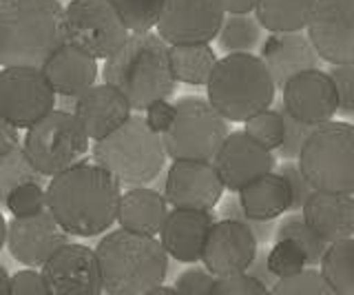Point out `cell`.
Listing matches in <instances>:
<instances>
[{
  "instance_id": "484cf974",
  "label": "cell",
  "mask_w": 354,
  "mask_h": 295,
  "mask_svg": "<svg viewBox=\"0 0 354 295\" xmlns=\"http://www.w3.org/2000/svg\"><path fill=\"white\" fill-rule=\"evenodd\" d=\"M243 213L257 222H274L277 217L292 211L290 182L279 171H272L237 193Z\"/></svg>"
},
{
  "instance_id": "bcb514c9",
  "label": "cell",
  "mask_w": 354,
  "mask_h": 295,
  "mask_svg": "<svg viewBox=\"0 0 354 295\" xmlns=\"http://www.w3.org/2000/svg\"><path fill=\"white\" fill-rule=\"evenodd\" d=\"M248 273L252 278H257L261 280L266 287H274L277 282H279V278H274L272 276V271L268 269V253H257V260L252 262V267L248 269Z\"/></svg>"
},
{
  "instance_id": "f546056e",
  "label": "cell",
  "mask_w": 354,
  "mask_h": 295,
  "mask_svg": "<svg viewBox=\"0 0 354 295\" xmlns=\"http://www.w3.org/2000/svg\"><path fill=\"white\" fill-rule=\"evenodd\" d=\"M261 23L250 14H226L217 36V45L224 53H252L261 42Z\"/></svg>"
},
{
  "instance_id": "e0dca14e",
  "label": "cell",
  "mask_w": 354,
  "mask_h": 295,
  "mask_svg": "<svg viewBox=\"0 0 354 295\" xmlns=\"http://www.w3.org/2000/svg\"><path fill=\"white\" fill-rule=\"evenodd\" d=\"M281 107L299 123L319 127L339 114V91L328 71L308 69L283 84Z\"/></svg>"
},
{
  "instance_id": "52a82bcc",
  "label": "cell",
  "mask_w": 354,
  "mask_h": 295,
  "mask_svg": "<svg viewBox=\"0 0 354 295\" xmlns=\"http://www.w3.org/2000/svg\"><path fill=\"white\" fill-rule=\"evenodd\" d=\"M299 169L315 191L354 195V125L330 120L315 127L299 156Z\"/></svg>"
},
{
  "instance_id": "5bb4252c",
  "label": "cell",
  "mask_w": 354,
  "mask_h": 295,
  "mask_svg": "<svg viewBox=\"0 0 354 295\" xmlns=\"http://www.w3.org/2000/svg\"><path fill=\"white\" fill-rule=\"evenodd\" d=\"M69 244V233L47 209L29 217H11L7 222V240L11 258L31 269H42L58 251Z\"/></svg>"
},
{
  "instance_id": "30bf717a",
  "label": "cell",
  "mask_w": 354,
  "mask_h": 295,
  "mask_svg": "<svg viewBox=\"0 0 354 295\" xmlns=\"http://www.w3.org/2000/svg\"><path fill=\"white\" fill-rule=\"evenodd\" d=\"M64 42L93 58H111L129 40L131 31L111 0H71L64 7Z\"/></svg>"
},
{
  "instance_id": "60d3db41",
  "label": "cell",
  "mask_w": 354,
  "mask_h": 295,
  "mask_svg": "<svg viewBox=\"0 0 354 295\" xmlns=\"http://www.w3.org/2000/svg\"><path fill=\"white\" fill-rule=\"evenodd\" d=\"M215 276L206 267H191L175 278V291L180 295H210L215 284Z\"/></svg>"
},
{
  "instance_id": "d6986e66",
  "label": "cell",
  "mask_w": 354,
  "mask_h": 295,
  "mask_svg": "<svg viewBox=\"0 0 354 295\" xmlns=\"http://www.w3.org/2000/svg\"><path fill=\"white\" fill-rule=\"evenodd\" d=\"M215 165L226 189L239 193L248 184L272 173L277 160L272 151L261 147L259 142H254L246 131H230L219 154L215 156Z\"/></svg>"
},
{
  "instance_id": "6da1fadb",
  "label": "cell",
  "mask_w": 354,
  "mask_h": 295,
  "mask_svg": "<svg viewBox=\"0 0 354 295\" xmlns=\"http://www.w3.org/2000/svg\"><path fill=\"white\" fill-rule=\"evenodd\" d=\"M47 200L66 233L93 238L118 222L122 182L95 162H80L51 178Z\"/></svg>"
},
{
  "instance_id": "e575fe53",
  "label": "cell",
  "mask_w": 354,
  "mask_h": 295,
  "mask_svg": "<svg viewBox=\"0 0 354 295\" xmlns=\"http://www.w3.org/2000/svg\"><path fill=\"white\" fill-rule=\"evenodd\" d=\"M5 209L14 217H29L38 215L49 209L47 189H42L40 182H27L20 184L14 191H9L3 198Z\"/></svg>"
},
{
  "instance_id": "7a4b0ae2",
  "label": "cell",
  "mask_w": 354,
  "mask_h": 295,
  "mask_svg": "<svg viewBox=\"0 0 354 295\" xmlns=\"http://www.w3.org/2000/svg\"><path fill=\"white\" fill-rule=\"evenodd\" d=\"M102 78L127 100L136 111L158 100H169L177 89V78L171 64V45L160 34H131L113 56L104 60Z\"/></svg>"
},
{
  "instance_id": "4316f807",
  "label": "cell",
  "mask_w": 354,
  "mask_h": 295,
  "mask_svg": "<svg viewBox=\"0 0 354 295\" xmlns=\"http://www.w3.org/2000/svg\"><path fill=\"white\" fill-rule=\"evenodd\" d=\"M317 0H261L254 16L261 27L274 31H304L315 16Z\"/></svg>"
},
{
  "instance_id": "c3c4849f",
  "label": "cell",
  "mask_w": 354,
  "mask_h": 295,
  "mask_svg": "<svg viewBox=\"0 0 354 295\" xmlns=\"http://www.w3.org/2000/svg\"><path fill=\"white\" fill-rule=\"evenodd\" d=\"M0 295H11V276L5 267H0Z\"/></svg>"
},
{
  "instance_id": "f907efd6",
  "label": "cell",
  "mask_w": 354,
  "mask_h": 295,
  "mask_svg": "<svg viewBox=\"0 0 354 295\" xmlns=\"http://www.w3.org/2000/svg\"><path fill=\"white\" fill-rule=\"evenodd\" d=\"M106 295H111V293H106Z\"/></svg>"
},
{
  "instance_id": "8fae6325",
  "label": "cell",
  "mask_w": 354,
  "mask_h": 295,
  "mask_svg": "<svg viewBox=\"0 0 354 295\" xmlns=\"http://www.w3.org/2000/svg\"><path fill=\"white\" fill-rule=\"evenodd\" d=\"M55 89L38 67H3L0 71V120L31 129L55 111Z\"/></svg>"
},
{
  "instance_id": "4dcf8cb0",
  "label": "cell",
  "mask_w": 354,
  "mask_h": 295,
  "mask_svg": "<svg viewBox=\"0 0 354 295\" xmlns=\"http://www.w3.org/2000/svg\"><path fill=\"white\" fill-rule=\"evenodd\" d=\"M274 240H290V242H295L308 256L310 267H319L330 247V242H326V240L306 222V217L301 213L283 215V220L279 222V226H277V231H274Z\"/></svg>"
},
{
  "instance_id": "ba28073f",
  "label": "cell",
  "mask_w": 354,
  "mask_h": 295,
  "mask_svg": "<svg viewBox=\"0 0 354 295\" xmlns=\"http://www.w3.org/2000/svg\"><path fill=\"white\" fill-rule=\"evenodd\" d=\"M88 140L91 138L82 127L80 118L73 111L55 109L27 129L22 149L44 178H53L84 162V156L88 154Z\"/></svg>"
},
{
  "instance_id": "836d02e7",
  "label": "cell",
  "mask_w": 354,
  "mask_h": 295,
  "mask_svg": "<svg viewBox=\"0 0 354 295\" xmlns=\"http://www.w3.org/2000/svg\"><path fill=\"white\" fill-rule=\"evenodd\" d=\"M243 131L254 140L259 142L261 147H266L268 151H274L283 145L286 140V120L281 109H266V111L248 118L243 123Z\"/></svg>"
},
{
  "instance_id": "8d00e7d4",
  "label": "cell",
  "mask_w": 354,
  "mask_h": 295,
  "mask_svg": "<svg viewBox=\"0 0 354 295\" xmlns=\"http://www.w3.org/2000/svg\"><path fill=\"white\" fill-rule=\"evenodd\" d=\"M270 295H339L326 282L319 269H306L295 278H283L270 289Z\"/></svg>"
},
{
  "instance_id": "ac0fdd59",
  "label": "cell",
  "mask_w": 354,
  "mask_h": 295,
  "mask_svg": "<svg viewBox=\"0 0 354 295\" xmlns=\"http://www.w3.org/2000/svg\"><path fill=\"white\" fill-rule=\"evenodd\" d=\"M259 253V240L248 224L224 217L213 224L206 240L202 265L215 278L248 273Z\"/></svg>"
},
{
  "instance_id": "ee69618b",
  "label": "cell",
  "mask_w": 354,
  "mask_h": 295,
  "mask_svg": "<svg viewBox=\"0 0 354 295\" xmlns=\"http://www.w3.org/2000/svg\"><path fill=\"white\" fill-rule=\"evenodd\" d=\"M144 118H147L149 127L155 131V134L164 136L166 131H171V127L177 120V105L169 102V100H158L144 111Z\"/></svg>"
},
{
  "instance_id": "7402d4cb",
  "label": "cell",
  "mask_w": 354,
  "mask_h": 295,
  "mask_svg": "<svg viewBox=\"0 0 354 295\" xmlns=\"http://www.w3.org/2000/svg\"><path fill=\"white\" fill-rule=\"evenodd\" d=\"M215 217L210 211L197 209H173L164 222L160 240L169 256L184 265H197L202 262L206 240Z\"/></svg>"
},
{
  "instance_id": "7c38bea8",
  "label": "cell",
  "mask_w": 354,
  "mask_h": 295,
  "mask_svg": "<svg viewBox=\"0 0 354 295\" xmlns=\"http://www.w3.org/2000/svg\"><path fill=\"white\" fill-rule=\"evenodd\" d=\"M224 20L219 0H166L155 29L169 45H210Z\"/></svg>"
},
{
  "instance_id": "cb8c5ba5",
  "label": "cell",
  "mask_w": 354,
  "mask_h": 295,
  "mask_svg": "<svg viewBox=\"0 0 354 295\" xmlns=\"http://www.w3.org/2000/svg\"><path fill=\"white\" fill-rule=\"evenodd\" d=\"M301 215L330 244L354 235V195L315 191L304 204Z\"/></svg>"
},
{
  "instance_id": "b9f144b4",
  "label": "cell",
  "mask_w": 354,
  "mask_h": 295,
  "mask_svg": "<svg viewBox=\"0 0 354 295\" xmlns=\"http://www.w3.org/2000/svg\"><path fill=\"white\" fill-rule=\"evenodd\" d=\"M279 173H281V176H286L288 182H290V189H292V211H301L304 204L308 202V198L315 193L313 184L308 182V178L304 176V171L299 169V162H297V165H295V162H283V165L279 167Z\"/></svg>"
},
{
  "instance_id": "681fc988",
  "label": "cell",
  "mask_w": 354,
  "mask_h": 295,
  "mask_svg": "<svg viewBox=\"0 0 354 295\" xmlns=\"http://www.w3.org/2000/svg\"><path fill=\"white\" fill-rule=\"evenodd\" d=\"M144 295H180V293L175 291V287H164V284H162V287H155L153 291L144 293Z\"/></svg>"
},
{
  "instance_id": "9c48e42d",
  "label": "cell",
  "mask_w": 354,
  "mask_h": 295,
  "mask_svg": "<svg viewBox=\"0 0 354 295\" xmlns=\"http://www.w3.org/2000/svg\"><path fill=\"white\" fill-rule=\"evenodd\" d=\"M177 105V120L162 136L171 160H215L228 138V120L208 98L184 96Z\"/></svg>"
},
{
  "instance_id": "5b68a950",
  "label": "cell",
  "mask_w": 354,
  "mask_h": 295,
  "mask_svg": "<svg viewBox=\"0 0 354 295\" xmlns=\"http://www.w3.org/2000/svg\"><path fill=\"white\" fill-rule=\"evenodd\" d=\"M274 91L277 82L268 64L254 53H226L206 84L210 105L228 123H246L270 109Z\"/></svg>"
},
{
  "instance_id": "f6af8a7d",
  "label": "cell",
  "mask_w": 354,
  "mask_h": 295,
  "mask_svg": "<svg viewBox=\"0 0 354 295\" xmlns=\"http://www.w3.org/2000/svg\"><path fill=\"white\" fill-rule=\"evenodd\" d=\"M18 147H22L20 129L7 123V120H0V156H7Z\"/></svg>"
},
{
  "instance_id": "ab89813d",
  "label": "cell",
  "mask_w": 354,
  "mask_h": 295,
  "mask_svg": "<svg viewBox=\"0 0 354 295\" xmlns=\"http://www.w3.org/2000/svg\"><path fill=\"white\" fill-rule=\"evenodd\" d=\"M328 73L339 91V114L354 118V64H332Z\"/></svg>"
},
{
  "instance_id": "4fadbf2b",
  "label": "cell",
  "mask_w": 354,
  "mask_h": 295,
  "mask_svg": "<svg viewBox=\"0 0 354 295\" xmlns=\"http://www.w3.org/2000/svg\"><path fill=\"white\" fill-rule=\"evenodd\" d=\"M224 191L215 160H173L166 173L164 195L173 209L213 211Z\"/></svg>"
},
{
  "instance_id": "277c9868",
  "label": "cell",
  "mask_w": 354,
  "mask_h": 295,
  "mask_svg": "<svg viewBox=\"0 0 354 295\" xmlns=\"http://www.w3.org/2000/svg\"><path fill=\"white\" fill-rule=\"evenodd\" d=\"M95 253L111 295H144L162 287L169 273V251L155 235L118 229L100 240Z\"/></svg>"
},
{
  "instance_id": "3957f363",
  "label": "cell",
  "mask_w": 354,
  "mask_h": 295,
  "mask_svg": "<svg viewBox=\"0 0 354 295\" xmlns=\"http://www.w3.org/2000/svg\"><path fill=\"white\" fill-rule=\"evenodd\" d=\"M64 7L58 0L0 3V64L38 67L64 45Z\"/></svg>"
},
{
  "instance_id": "d4e9b609",
  "label": "cell",
  "mask_w": 354,
  "mask_h": 295,
  "mask_svg": "<svg viewBox=\"0 0 354 295\" xmlns=\"http://www.w3.org/2000/svg\"><path fill=\"white\" fill-rule=\"evenodd\" d=\"M169 200L166 195L149 189V187H129L122 193L118 222L122 229L144 233V235H160L166 217H169Z\"/></svg>"
},
{
  "instance_id": "d6a6232c",
  "label": "cell",
  "mask_w": 354,
  "mask_h": 295,
  "mask_svg": "<svg viewBox=\"0 0 354 295\" xmlns=\"http://www.w3.org/2000/svg\"><path fill=\"white\" fill-rule=\"evenodd\" d=\"M42 178L44 176L31 165V160L22 147L14 149L7 156H0V193H3V198L9 191L20 187V184H27V182L42 184Z\"/></svg>"
},
{
  "instance_id": "2e32d148",
  "label": "cell",
  "mask_w": 354,
  "mask_h": 295,
  "mask_svg": "<svg viewBox=\"0 0 354 295\" xmlns=\"http://www.w3.org/2000/svg\"><path fill=\"white\" fill-rule=\"evenodd\" d=\"M51 295H102L104 280L95 249L69 242L42 267Z\"/></svg>"
},
{
  "instance_id": "83f0119b",
  "label": "cell",
  "mask_w": 354,
  "mask_h": 295,
  "mask_svg": "<svg viewBox=\"0 0 354 295\" xmlns=\"http://www.w3.org/2000/svg\"><path fill=\"white\" fill-rule=\"evenodd\" d=\"M217 62L219 58L210 45H171V64L177 82L206 87Z\"/></svg>"
},
{
  "instance_id": "9a60e30c",
  "label": "cell",
  "mask_w": 354,
  "mask_h": 295,
  "mask_svg": "<svg viewBox=\"0 0 354 295\" xmlns=\"http://www.w3.org/2000/svg\"><path fill=\"white\" fill-rule=\"evenodd\" d=\"M306 31L321 60L354 64V0H317Z\"/></svg>"
},
{
  "instance_id": "8992f818",
  "label": "cell",
  "mask_w": 354,
  "mask_h": 295,
  "mask_svg": "<svg viewBox=\"0 0 354 295\" xmlns=\"http://www.w3.org/2000/svg\"><path fill=\"white\" fill-rule=\"evenodd\" d=\"M93 162L127 184L147 187L160 176L169 158L160 134L149 127L144 116H131L113 134L93 142Z\"/></svg>"
},
{
  "instance_id": "603a6c76",
  "label": "cell",
  "mask_w": 354,
  "mask_h": 295,
  "mask_svg": "<svg viewBox=\"0 0 354 295\" xmlns=\"http://www.w3.org/2000/svg\"><path fill=\"white\" fill-rule=\"evenodd\" d=\"M42 71L55 93L64 98H80L95 84L100 73L97 58L71 42H64L62 47L55 49L49 60L42 64Z\"/></svg>"
},
{
  "instance_id": "ffe728a7",
  "label": "cell",
  "mask_w": 354,
  "mask_h": 295,
  "mask_svg": "<svg viewBox=\"0 0 354 295\" xmlns=\"http://www.w3.org/2000/svg\"><path fill=\"white\" fill-rule=\"evenodd\" d=\"M259 56L268 64L277 89H283V84L297 73L319 69L321 62V56L308 31H274L261 42Z\"/></svg>"
},
{
  "instance_id": "1f68e13d",
  "label": "cell",
  "mask_w": 354,
  "mask_h": 295,
  "mask_svg": "<svg viewBox=\"0 0 354 295\" xmlns=\"http://www.w3.org/2000/svg\"><path fill=\"white\" fill-rule=\"evenodd\" d=\"M131 34H147L158 27L166 0H111Z\"/></svg>"
},
{
  "instance_id": "74e56055",
  "label": "cell",
  "mask_w": 354,
  "mask_h": 295,
  "mask_svg": "<svg viewBox=\"0 0 354 295\" xmlns=\"http://www.w3.org/2000/svg\"><path fill=\"white\" fill-rule=\"evenodd\" d=\"M210 295H270V287L250 273H237V276L217 278Z\"/></svg>"
},
{
  "instance_id": "d590c367",
  "label": "cell",
  "mask_w": 354,
  "mask_h": 295,
  "mask_svg": "<svg viewBox=\"0 0 354 295\" xmlns=\"http://www.w3.org/2000/svg\"><path fill=\"white\" fill-rule=\"evenodd\" d=\"M310 267L308 256L290 240H277L274 247L268 251V269L274 278H295Z\"/></svg>"
},
{
  "instance_id": "44dd1931",
  "label": "cell",
  "mask_w": 354,
  "mask_h": 295,
  "mask_svg": "<svg viewBox=\"0 0 354 295\" xmlns=\"http://www.w3.org/2000/svg\"><path fill=\"white\" fill-rule=\"evenodd\" d=\"M131 109L133 107L127 100V96L120 93L109 82L93 84L73 102V114L80 118L91 142L102 140L120 129L133 116Z\"/></svg>"
},
{
  "instance_id": "7dc6e473",
  "label": "cell",
  "mask_w": 354,
  "mask_h": 295,
  "mask_svg": "<svg viewBox=\"0 0 354 295\" xmlns=\"http://www.w3.org/2000/svg\"><path fill=\"white\" fill-rule=\"evenodd\" d=\"M261 0H219L226 14H250L259 7Z\"/></svg>"
},
{
  "instance_id": "7bdbcfd3",
  "label": "cell",
  "mask_w": 354,
  "mask_h": 295,
  "mask_svg": "<svg viewBox=\"0 0 354 295\" xmlns=\"http://www.w3.org/2000/svg\"><path fill=\"white\" fill-rule=\"evenodd\" d=\"M11 295H51L42 271L22 269L11 276Z\"/></svg>"
},
{
  "instance_id": "f35d334b",
  "label": "cell",
  "mask_w": 354,
  "mask_h": 295,
  "mask_svg": "<svg viewBox=\"0 0 354 295\" xmlns=\"http://www.w3.org/2000/svg\"><path fill=\"white\" fill-rule=\"evenodd\" d=\"M281 114H283V120H286V140L277 151H279V156L283 160H299V156H301V149L306 147V142H308V138H310V134H313L315 127L299 123V120L288 114L283 107H281Z\"/></svg>"
},
{
  "instance_id": "f1b7e54d",
  "label": "cell",
  "mask_w": 354,
  "mask_h": 295,
  "mask_svg": "<svg viewBox=\"0 0 354 295\" xmlns=\"http://www.w3.org/2000/svg\"><path fill=\"white\" fill-rule=\"evenodd\" d=\"M319 271L339 295H354V238L332 242Z\"/></svg>"
}]
</instances>
